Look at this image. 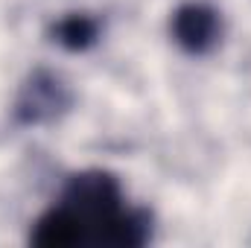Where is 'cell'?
Masks as SVG:
<instances>
[{
    "label": "cell",
    "instance_id": "obj_1",
    "mask_svg": "<svg viewBox=\"0 0 251 248\" xmlns=\"http://www.w3.org/2000/svg\"><path fill=\"white\" fill-rule=\"evenodd\" d=\"M152 234V216L128 207L117 175L85 170L67 178L59 201L32 225L29 243L62 246H123L137 248Z\"/></svg>",
    "mask_w": 251,
    "mask_h": 248
},
{
    "label": "cell",
    "instance_id": "obj_2",
    "mask_svg": "<svg viewBox=\"0 0 251 248\" xmlns=\"http://www.w3.org/2000/svg\"><path fill=\"white\" fill-rule=\"evenodd\" d=\"M70 102H73V97H70L67 85L56 73L35 70L24 82L18 99H15V120L21 125L53 123V120H59L64 111L70 108Z\"/></svg>",
    "mask_w": 251,
    "mask_h": 248
},
{
    "label": "cell",
    "instance_id": "obj_3",
    "mask_svg": "<svg viewBox=\"0 0 251 248\" xmlns=\"http://www.w3.org/2000/svg\"><path fill=\"white\" fill-rule=\"evenodd\" d=\"M173 41L190 56H207L222 41V15L207 3H184L170 18Z\"/></svg>",
    "mask_w": 251,
    "mask_h": 248
},
{
    "label": "cell",
    "instance_id": "obj_4",
    "mask_svg": "<svg viewBox=\"0 0 251 248\" xmlns=\"http://www.w3.org/2000/svg\"><path fill=\"white\" fill-rule=\"evenodd\" d=\"M97 38H100V21L94 15H85V12L64 15L53 26V41L70 53H82V50L94 47Z\"/></svg>",
    "mask_w": 251,
    "mask_h": 248
}]
</instances>
